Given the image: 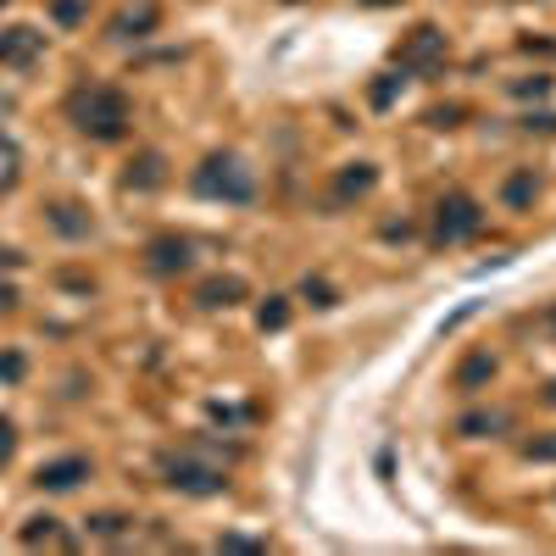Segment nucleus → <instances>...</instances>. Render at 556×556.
Segmentation results:
<instances>
[{"mask_svg":"<svg viewBox=\"0 0 556 556\" xmlns=\"http://www.w3.org/2000/svg\"><path fill=\"white\" fill-rule=\"evenodd\" d=\"M301 295H306L312 306H334V290L323 285V278H306V285H301Z\"/></svg>","mask_w":556,"mask_h":556,"instance_id":"24","label":"nucleus"},{"mask_svg":"<svg viewBox=\"0 0 556 556\" xmlns=\"http://www.w3.org/2000/svg\"><path fill=\"white\" fill-rule=\"evenodd\" d=\"M162 484L178 495H223L228 490V462H217L201 445H184L162 456Z\"/></svg>","mask_w":556,"mask_h":556,"instance_id":"2","label":"nucleus"},{"mask_svg":"<svg viewBox=\"0 0 556 556\" xmlns=\"http://www.w3.org/2000/svg\"><path fill=\"white\" fill-rule=\"evenodd\" d=\"M217 551H228V556H256V551H267V540H251V534H223V540H217Z\"/></svg>","mask_w":556,"mask_h":556,"instance_id":"20","label":"nucleus"},{"mask_svg":"<svg viewBox=\"0 0 556 556\" xmlns=\"http://www.w3.org/2000/svg\"><path fill=\"white\" fill-rule=\"evenodd\" d=\"M23 545H73V540L62 534V518L45 513V518H28L23 523Z\"/></svg>","mask_w":556,"mask_h":556,"instance_id":"14","label":"nucleus"},{"mask_svg":"<svg viewBox=\"0 0 556 556\" xmlns=\"http://www.w3.org/2000/svg\"><path fill=\"white\" fill-rule=\"evenodd\" d=\"M162 184V156H139L128 167V190H156Z\"/></svg>","mask_w":556,"mask_h":556,"instance_id":"18","label":"nucleus"},{"mask_svg":"<svg viewBox=\"0 0 556 556\" xmlns=\"http://www.w3.org/2000/svg\"><path fill=\"white\" fill-rule=\"evenodd\" d=\"M390 101H395V78H379L374 84V106H390Z\"/></svg>","mask_w":556,"mask_h":556,"instance_id":"27","label":"nucleus"},{"mask_svg":"<svg viewBox=\"0 0 556 556\" xmlns=\"http://www.w3.org/2000/svg\"><path fill=\"white\" fill-rule=\"evenodd\" d=\"M17 456V429H12V417H0V468Z\"/></svg>","mask_w":556,"mask_h":556,"instance_id":"23","label":"nucleus"},{"mask_svg":"<svg viewBox=\"0 0 556 556\" xmlns=\"http://www.w3.org/2000/svg\"><path fill=\"white\" fill-rule=\"evenodd\" d=\"M395 67L412 73V78H434L445 67V34L434 23H417L401 45H395Z\"/></svg>","mask_w":556,"mask_h":556,"instance_id":"4","label":"nucleus"},{"mask_svg":"<svg viewBox=\"0 0 556 556\" xmlns=\"http://www.w3.org/2000/svg\"><path fill=\"white\" fill-rule=\"evenodd\" d=\"M67 123L84 134V139H101V146H112V139L128 134L134 123V106L117 84H78L67 96Z\"/></svg>","mask_w":556,"mask_h":556,"instance_id":"1","label":"nucleus"},{"mask_svg":"<svg viewBox=\"0 0 556 556\" xmlns=\"http://www.w3.org/2000/svg\"><path fill=\"white\" fill-rule=\"evenodd\" d=\"M495 379V362L490 356H468L456 367V390H479V384H490Z\"/></svg>","mask_w":556,"mask_h":556,"instance_id":"16","label":"nucleus"},{"mask_svg":"<svg viewBox=\"0 0 556 556\" xmlns=\"http://www.w3.org/2000/svg\"><path fill=\"white\" fill-rule=\"evenodd\" d=\"M545 401H551V406H556V384H551V390H545Z\"/></svg>","mask_w":556,"mask_h":556,"instance_id":"30","label":"nucleus"},{"mask_svg":"<svg viewBox=\"0 0 556 556\" xmlns=\"http://www.w3.org/2000/svg\"><path fill=\"white\" fill-rule=\"evenodd\" d=\"M484 228V212L473 195H440L434 206V245H462Z\"/></svg>","mask_w":556,"mask_h":556,"instance_id":"5","label":"nucleus"},{"mask_svg":"<svg viewBox=\"0 0 556 556\" xmlns=\"http://www.w3.org/2000/svg\"><path fill=\"white\" fill-rule=\"evenodd\" d=\"M89 479V456H56V462H45V468L34 473L39 490H78Z\"/></svg>","mask_w":556,"mask_h":556,"instance_id":"9","label":"nucleus"},{"mask_svg":"<svg viewBox=\"0 0 556 556\" xmlns=\"http://www.w3.org/2000/svg\"><path fill=\"white\" fill-rule=\"evenodd\" d=\"M12 306H17V290H12V285H0V312H12Z\"/></svg>","mask_w":556,"mask_h":556,"instance_id":"29","label":"nucleus"},{"mask_svg":"<svg viewBox=\"0 0 556 556\" xmlns=\"http://www.w3.org/2000/svg\"><path fill=\"white\" fill-rule=\"evenodd\" d=\"M45 56V34L34 23H7L0 28V67H34Z\"/></svg>","mask_w":556,"mask_h":556,"instance_id":"6","label":"nucleus"},{"mask_svg":"<svg viewBox=\"0 0 556 556\" xmlns=\"http://www.w3.org/2000/svg\"><path fill=\"white\" fill-rule=\"evenodd\" d=\"M195 301H201L206 312L240 306V301H245V278H240V273H212V278H201V285H195Z\"/></svg>","mask_w":556,"mask_h":556,"instance_id":"8","label":"nucleus"},{"mask_svg":"<svg viewBox=\"0 0 556 556\" xmlns=\"http://www.w3.org/2000/svg\"><path fill=\"white\" fill-rule=\"evenodd\" d=\"M367 7H390V0H367Z\"/></svg>","mask_w":556,"mask_h":556,"instance_id":"31","label":"nucleus"},{"mask_svg":"<svg viewBox=\"0 0 556 556\" xmlns=\"http://www.w3.org/2000/svg\"><path fill=\"white\" fill-rule=\"evenodd\" d=\"M374 184H379V167H374V162H351V167H340V178H334V201H340V206L367 201V195H374Z\"/></svg>","mask_w":556,"mask_h":556,"instance_id":"10","label":"nucleus"},{"mask_svg":"<svg viewBox=\"0 0 556 556\" xmlns=\"http://www.w3.org/2000/svg\"><path fill=\"white\" fill-rule=\"evenodd\" d=\"M12 267H23V256L12 245H0V273H12Z\"/></svg>","mask_w":556,"mask_h":556,"instance_id":"28","label":"nucleus"},{"mask_svg":"<svg viewBox=\"0 0 556 556\" xmlns=\"http://www.w3.org/2000/svg\"><path fill=\"white\" fill-rule=\"evenodd\" d=\"M89 534H101V540H128V534H134V518L101 513V518H89Z\"/></svg>","mask_w":556,"mask_h":556,"instance_id":"19","label":"nucleus"},{"mask_svg":"<svg viewBox=\"0 0 556 556\" xmlns=\"http://www.w3.org/2000/svg\"><path fill=\"white\" fill-rule=\"evenodd\" d=\"M285 323H290V301H285V295H267L262 312H256V329H262V334H278Z\"/></svg>","mask_w":556,"mask_h":556,"instance_id":"17","label":"nucleus"},{"mask_svg":"<svg viewBox=\"0 0 556 556\" xmlns=\"http://www.w3.org/2000/svg\"><path fill=\"white\" fill-rule=\"evenodd\" d=\"M190 240L184 235H156L151 245H146V267L151 273H162V278H173V273H190Z\"/></svg>","mask_w":556,"mask_h":556,"instance_id":"7","label":"nucleus"},{"mask_svg":"<svg viewBox=\"0 0 556 556\" xmlns=\"http://www.w3.org/2000/svg\"><path fill=\"white\" fill-rule=\"evenodd\" d=\"M156 23H162V7L156 0H139V7H123L112 17V39H146Z\"/></svg>","mask_w":556,"mask_h":556,"instance_id":"11","label":"nucleus"},{"mask_svg":"<svg viewBox=\"0 0 556 556\" xmlns=\"http://www.w3.org/2000/svg\"><path fill=\"white\" fill-rule=\"evenodd\" d=\"M23 374H28V362L17 351H0V384H17Z\"/></svg>","mask_w":556,"mask_h":556,"instance_id":"22","label":"nucleus"},{"mask_svg":"<svg viewBox=\"0 0 556 556\" xmlns=\"http://www.w3.org/2000/svg\"><path fill=\"white\" fill-rule=\"evenodd\" d=\"M56 17L62 23H78L84 17V0H56Z\"/></svg>","mask_w":556,"mask_h":556,"instance_id":"26","label":"nucleus"},{"mask_svg":"<svg viewBox=\"0 0 556 556\" xmlns=\"http://www.w3.org/2000/svg\"><path fill=\"white\" fill-rule=\"evenodd\" d=\"M195 195L201 201H228V206H245L251 195H256V178H251V167L240 162V156H228V151H212L201 167H195Z\"/></svg>","mask_w":556,"mask_h":556,"instance_id":"3","label":"nucleus"},{"mask_svg":"<svg viewBox=\"0 0 556 556\" xmlns=\"http://www.w3.org/2000/svg\"><path fill=\"white\" fill-rule=\"evenodd\" d=\"M0 7H7V0H0Z\"/></svg>","mask_w":556,"mask_h":556,"instance_id":"33","label":"nucleus"},{"mask_svg":"<svg viewBox=\"0 0 556 556\" xmlns=\"http://www.w3.org/2000/svg\"><path fill=\"white\" fill-rule=\"evenodd\" d=\"M506 201H513V206H529V201H534V178H529V173L506 178Z\"/></svg>","mask_w":556,"mask_h":556,"instance_id":"21","label":"nucleus"},{"mask_svg":"<svg viewBox=\"0 0 556 556\" xmlns=\"http://www.w3.org/2000/svg\"><path fill=\"white\" fill-rule=\"evenodd\" d=\"M506 424H513V417H506V412H468V417H462V434H468V440H484V434H495V429H506Z\"/></svg>","mask_w":556,"mask_h":556,"instance_id":"15","label":"nucleus"},{"mask_svg":"<svg viewBox=\"0 0 556 556\" xmlns=\"http://www.w3.org/2000/svg\"><path fill=\"white\" fill-rule=\"evenodd\" d=\"M523 456H534V462H556V434H540V440H529V445H523Z\"/></svg>","mask_w":556,"mask_h":556,"instance_id":"25","label":"nucleus"},{"mask_svg":"<svg viewBox=\"0 0 556 556\" xmlns=\"http://www.w3.org/2000/svg\"><path fill=\"white\" fill-rule=\"evenodd\" d=\"M45 217H51V223L62 228V235H67V240H84V235H89V228H96V223H89V212H84V206H73V201H56V206H51V212H45Z\"/></svg>","mask_w":556,"mask_h":556,"instance_id":"13","label":"nucleus"},{"mask_svg":"<svg viewBox=\"0 0 556 556\" xmlns=\"http://www.w3.org/2000/svg\"><path fill=\"white\" fill-rule=\"evenodd\" d=\"M551 329H556V306H551Z\"/></svg>","mask_w":556,"mask_h":556,"instance_id":"32","label":"nucleus"},{"mask_svg":"<svg viewBox=\"0 0 556 556\" xmlns=\"http://www.w3.org/2000/svg\"><path fill=\"white\" fill-rule=\"evenodd\" d=\"M17 178H23V146L12 134H0V195H12Z\"/></svg>","mask_w":556,"mask_h":556,"instance_id":"12","label":"nucleus"}]
</instances>
